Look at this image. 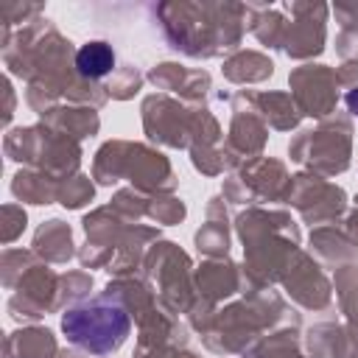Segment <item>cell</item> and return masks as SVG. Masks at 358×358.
<instances>
[{"label":"cell","mask_w":358,"mask_h":358,"mask_svg":"<svg viewBox=\"0 0 358 358\" xmlns=\"http://www.w3.org/2000/svg\"><path fill=\"white\" fill-rule=\"evenodd\" d=\"M131 330V319L126 308L112 296H92L70 305L62 316V333L70 344L92 352L106 355L115 352Z\"/></svg>","instance_id":"cell-1"},{"label":"cell","mask_w":358,"mask_h":358,"mask_svg":"<svg viewBox=\"0 0 358 358\" xmlns=\"http://www.w3.org/2000/svg\"><path fill=\"white\" fill-rule=\"evenodd\" d=\"M76 67L87 78H103L115 67V53H112V48L106 42L81 45L78 53H76Z\"/></svg>","instance_id":"cell-2"},{"label":"cell","mask_w":358,"mask_h":358,"mask_svg":"<svg viewBox=\"0 0 358 358\" xmlns=\"http://www.w3.org/2000/svg\"><path fill=\"white\" fill-rule=\"evenodd\" d=\"M347 103H350V106H352V112L358 115V92H350V95H347Z\"/></svg>","instance_id":"cell-3"}]
</instances>
